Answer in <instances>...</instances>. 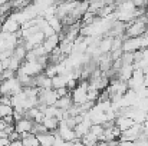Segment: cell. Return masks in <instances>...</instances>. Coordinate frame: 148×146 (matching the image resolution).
Instances as JSON below:
<instances>
[{"instance_id": "cell-19", "label": "cell", "mask_w": 148, "mask_h": 146, "mask_svg": "<svg viewBox=\"0 0 148 146\" xmlns=\"http://www.w3.org/2000/svg\"><path fill=\"white\" fill-rule=\"evenodd\" d=\"M121 60H122V65H134V63H135V54H134V53H127V52H124Z\"/></svg>"}, {"instance_id": "cell-18", "label": "cell", "mask_w": 148, "mask_h": 146, "mask_svg": "<svg viewBox=\"0 0 148 146\" xmlns=\"http://www.w3.org/2000/svg\"><path fill=\"white\" fill-rule=\"evenodd\" d=\"M14 113V109L13 106H9V105H1L0 103V117H7V116H13Z\"/></svg>"}, {"instance_id": "cell-3", "label": "cell", "mask_w": 148, "mask_h": 146, "mask_svg": "<svg viewBox=\"0 0 148 146\" xmlns=\"http://www.w3.org/2000/svg\"><path fill=\"white\" fill-rule=\"evenodd\" d=\"M143 135V125H134L131 129L125 130L119 136V142H135Z\"/></svg>"}, {"instance_id": "cell-11", "label": "cell", "mask_w": 148, "mask_h": 146, "mask_svg": "<svg viewBox=\"0 0 148 146\" xmlns=\"http://www.w3.org/2000/svg\"><path fill=\"white\" fill-rule=\"evenodd\" d=\"M59 45H60V39H59L58 35H55V36H52L49 39H45V43H43L42 46L45 48L46 53L49 54V53H52L56 48H59Z\"/></svg>"}, {"instance_id": "cell-9", "label": "cell", "mask_w": 148, "mask_h": 146, "mask_svg": "<svg viewBox=\"0 0 148 146\" xmlns=\"http://www.w3.org/2000/svg\"><path fill=\"white\" fill-rule=\"evenodd\" d=\"M134 125H135V122L131 117H128V116H119V117L115 119V126L121 130V133L128 130V129H131Z\"/></svg>"}, {"instance_id": "cell-27", "label": "cell", "mask_w": 148, "mask_h": 146, "mask_svg": "<svg viewBox=\"0 0 148 146\" xmlns=\"http://www.w3.org/2000/svg\"><path fill=\"white\" fill-rule=\"evenodd\" d=\"M0 119H1V117H0Z\"/></svg>"}, {"instance_id": "cell-14", "label": "cell", "mask_w": 148, "mask_h": 146, "mask_svg": "<svg viewBox=\"0 0 148 146\" xmlns=\"http://www.w3.org/2000/svg\"><path fill=\"white\" fill-rule=\"evenodd\" d=\"M66 85H68V79H66L65 75H58L56 77L52 79V89H53V90L66 88Z\"/></svg>"}, {"instance_id": "cell-10", "label": "cell", "mask_w": 148, "mask_h": 146, "mask_svg": "<svg viewBox=\"0 0 148 146\" xmlns=\"http://www.w3.org/2000/svg\"><path fill=\"white\" fill-rule=\"evenodd\" d=\"M134 65H122L119 73H118V79L122 80V82H130V79L132 77V73H134Z\"/></svg>"}, {"instance_id": "cell-25", "label": "cell", "mask_w": 148, "mask_h": 146, "mask_svg": "<svg viewBox=\"0 0 148 146\" xmlns=\"http://www.w3.org/2000/svg\"><path fill=\"white\" fill-rule=\"evenodd\" d=\"M4 128H6V123L3 122V119H0V132H3Z\"/></svg>"}, {"instance_id": "cell-1", "label": "cell", "mask_w": 148, "mask_h": 146, "mask_svg": "<svg viewBox=\"0 0 148 146\" xmlns=\"http://www.w3.org/2000/svg\"><path fill=\"white\" fill-rule=\"evenodd\" d=\"M23 92V86L16 77L0 82V96H14Z\"/></svg>"}, {"instance_id": "cell-2", "label": "cell", "mask_w": 148, "mask_h": 146, "mask_svg": "<svg viewBox=\"0 0 148 146\" xmlns=\"http://www.w3.org/2000/svg\"><path fill=\"white\" fill-rule=\"evenodd\" d=\"M19 72H23L25 75H27L30 77H36L45 72V67L39 62H23Z\"/></svg>"}, {"instance_id": "cell-20", "label": "cell", "mask_w": 148, "mask_h": 146, "mask_svg": "<svg viewBox=\"0 0 148 146\" xmlns=\"http://www.w3.org/2000/svg\"><path fill=\"white\" fill-rule=\"evenodd\" d=\"M48 77H50V79H53V77H56L59 73H58V66L56 65H49L46 69H45V72H43Z\"/></svg>"}, {"instance_id": "cell-17", "label": "cell", "mask_w": 148, "mask_h": 146, "mask_svg": "<svg viewBox=\"0 0 148 146\" xmlns=\"http://www.w3.org/2000/svg\"><path fill=\"white\" fill-rule=\"evenodd\" d=\"M81 141H82V145H84V146H95L99 142L98 138H97V136H95L92 132L86 133V135H85V136H84Z\"/></svg>"}, {"instance_id": "cell-16", "label": "cell", "mask_w": 148, "mask_h": 146, "mask_svg": "<svg viewBox=\"0 0 148 146\" xmlns=\"http://www.w3.org/2000/svg\"><path fill=\"white\" fill-rule=\"evenodd\" d=\"M38 141L40 146H53L55 145V136L52 133H45V135H39Z\"/></svg>"}, {"instance_id": "cell-15", "label": "cell", "mask_w": 148, "mask_h": 146, "mask_svg": "<svg viewBox=\"0 0 148 146\" xmlns=\"http://www.w3.org/2000/svg\"><path fill=\"white\" fill-rule=\"evenodd\" d=\"M42 125L49 130L50 133H53V132H56V130L59 129V120H58L56 117H46V116H45Z\"/></svg>"}, {"instance_id": "cell-12", "label": "cell", "mask_w": 148, "mask_h": 146, "mask_svg": "<svg viewBox=\"0 0 148 146\" xmlns=\"http://www.w3.org/2000/svg\"><path fill=\"white\" fill-rule=\"evenodd\" d=\"M58 109H60V110H63V112H68L72 106H73V102H72V96L71 95H68V96L65 97H60L58 102H56V105H55Z\"/></svg>"}, {"instance_id": "cell-7", "label": "cell", "mask_w": 148, "mask_h": 146, "mask_svg": "<svg viewBox=\"0 0 148 146\" xmlns=\"http://www.w3.org/2000/svg\"><path fill=\"white\" fill-rule=\"evenodd\" d=\"M33 125H35V122H32V120H29V119L23 117L22 120H19V122H16V123H14V130H16L19 135L30 133V132H32Z\"/></svg>"}, {"instance_id": "cell-6", "label": "cell", "mask_w": 148, "mask_h": 146, "mask_svg": "<svg viewBox=\"0 0 148 146\" xmlns=\"http://www.w3.org/2000/svg\"><path fill=\"white\" fill-rule=\"evenodd\" d=\"M122 50L127 53H135L143 50V43H141V37H135V39H125Z\"/></svg>"}, {"instance_id": "cell-26", "label": "cell", "mask_w": 148, "mask_h": 146, "mask_svg": "<svg viewBox=\"0 0 148 146\" xmlns=\"http://www.w3.org/2000/svg\"><path fill=\"white\" fill-rule=\"evenodd\" d=\"M147 99H148V92H147Z\"/></svg>"}, {"instance_id": "cell-4", "label": "cell", "mask_w": 148, "mask_h": 146, "mask_svg": "<svg viewBox=\"0 0 148 146\" xmlns=\"http://www.w3.org/2000/svg\"><path fill=\"white\" fill-rule=\"evenodd\" d=\"M0 30H1V33H6V35H16V33L20 30V23H19L14 17L9 16V17L3 22Z\"/></svg>"}, {"instance_id": "cell-23", "label": "cell", "mask_w": 148, "mask_h": 146, "mask_svg": "<svg viewBox=\"0 0 148 146\" xmlns=\"http://www.w3.org/2000/svg\"><path fill=\"white\" fill-rule=\"evenodd\" d=\"M143 135L148 138V119L144 122V123H143Z\"/></svg>"}, {"instance_id": "cell-13", "label": "cell", "mask_w": 148, "mask_h": 146, "mask_svg": "<svg viewBox=\"0 0 148 146\" xmlns=\"http://www.w3.org/2000/svg\"><path fill=\"white\" fill-rule=\"evenodd\" d=\"M20 139L23 142V146H40L38 136H35L32 133H23V135H20Z\"/></svg>"}, {"instance_id": "cell-24", "label": "cell", "mask_w": 148, "mask_h": 146, "mask_svg": "<svg viewBox=\"0 0 148 146\" xmlns=\"http://www.w3.org/2000/svg\"><path fill=\"white\" fill-rule=\"evenodd\" d=\"M10 146H23V142L22 141H14V142H12Z\"/></svg>"}, {"instance_id": "cell-5", "label": "cell", "mask_w": 148, "mask_h": 146, "mask_svg": "<svg viewBox=\"0 0 148 146\" xmlns=\"http://www.w3.org/2000/svg\"><path fill=\"white\" fill-rule=\"evenodd\" d=\"M45 39H46L45 35H43L42 32H39V33H36V35H33V36H30L29 39L25 40V48L27 49V52H30V50H33V49L42 46V45L45 43Z\"/></svg>"}, {"instance_id": "cell-21", "label": "cell", "mask_w": 148, "mask_h": 146, "mask_svg": "<svg viewBox=\"0 0 148 146\" xmlns=\"http://www.w3.org/2000/svg\"><path fill=\"white\" fill-rule=\"evenodd\" d=\"M91 132L98 138V141H101V138L103 136V132H105V128L102 126V125H92V128H91Z\"/></svg>"}, {"instance_id": "cell-8", "label": "cell", "mask_w": 148, "mask_h": 146, "mask_svg": "<svg viewBox=\"0 0 148 146\" xmlns=\"http://www.w3.org/2000/svg\"><path fill=\"white\" fill-rule=\"evenodd\" d=\"M58 132H59V136H60L65 142H73V141L78 139V136H76V133H75V129L66 128V126H63V125H59Z\"/></svg>"}, {"instance_id": "cell-22", "label": "cell", "mask_w": 148, "mask_h": 146, "mask_svg": "<svg viewBox=\"0 0 148 146\" xmlns=\"http://www.w3.org/2000/svg\"><path fill=\"white\" fill-rule=\"evenodd\" d=\"M40 32L45 35V37H46V39H49V37H52V36L58 35V33H56V32H55V30H53V29H52V27L49 26V23H48L46 26H43V27L40 29Z\"/></svg>"}]
</instances>
